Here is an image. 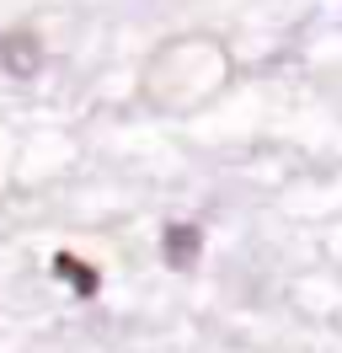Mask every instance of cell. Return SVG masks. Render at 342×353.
Instances as JSON below:
<instances>
[{"label": "cell", "mask_w": 342, "mask_h": 353, "mask_svg": "<svg viewBox=\"0 0 342 353\" xmlns=\"http://www.w3.org/2000/svg\"><path fill=\"white\" fill-rule=\"evenodd\" d=\"M0 70L17 75V81H32L43 70V43L32 32H6V38H0Z\"/></svg>", "instance_id": "cell-1"}, {"label": "cell", "mask_w": 342, "mask_h": 353, "mask_svg": "<svg viewBox=\"0 0 342 353\" xmlns=\"http://www.w3.org/2000/svg\"><path fill=\"white\" fill-rule=\"evenodd\" d=\"M54 273H59V279L75 289V294H86V300L102 289V273H97L91 263H81V257H70V252H59V257H54Z\"/></svg>", "instance_id": "cell-3"}, {"label": "cell", "mask_w": 342, "mask_h": 353, "mask_svg": "<svg viewBox=\"0 0 342 353\" xmlns=\"http://www.w3.org/2000/svg\"><path fill=\"white\" fill-rule=\"evenodd\" d=\"M198 252H203V230H198L192 220H177V225H166V236H161V257H166V268L188 273V268L198 263Z\"/></svg>", "instance_id": "cell-2"}]
</instances>
